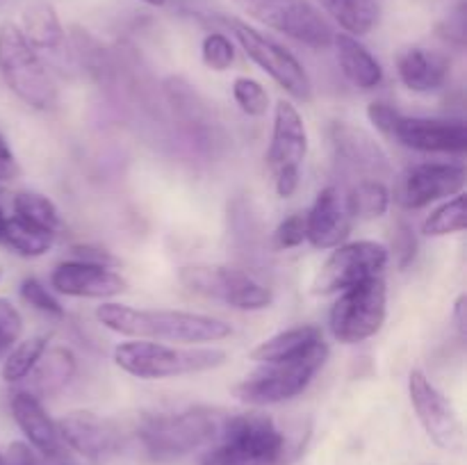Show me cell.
I'll list each match as a JSON object with an SVG mask.
<instances>
[{
	"mask_svg": "<svg viewBox=\"0 0 467 465\" xmlns=\"http://www.w3.org/2000/svg\"><path fill=\"white\" fill-rule=\"evenodd\" d=\"M96 319L119 336L149 342L203 345L233 336L231 324L201 313L167 308H137V305L105 301L96 308Z\"/></svg>",
	"mask_w": 467,
	"mask_h": 465,
	"instance_id": "cell-1",
	"label": "cell"
},
{
	"mask_svg": "<svg viewBox=\"0 0 467 465\" xmlns=\"http://www.w3.org/2000/svg\"><path fill=\"white\" fill-rule=\"evenodd\" d=\"M217 445L210 447L201 465H287V436L265 413H228Z\"/></svg>",
	"mask_w": 467,
	"mask_h": 465,
	"instance_id": "cell-2",
	"label": "cell"
},
{
	"mask_svg": "<svg viewBox=\"0 0 467 465\" xmlns=\"http://www.w3.org/2000/svg\"><path fill=\"white\" fill-rule=\"evenodd\" d=\"M226 410L213 406H190L173 413L141 418L137 427L141 447L155 460H173L194 450L213 445L226 422Z\"/></svg>",
	"mask_w": 467,
	"mask_h": 465,
	"instance_id": "cell-3",
	"label": "cell"
},
{
	"mask_svg": "<svg viewBox=\"0 0 467 465\" xmlns=\"http://www.w3.org/2000/svg\"><path fill=\"white\" fill-rule=\"evenodd\" d=\"M228 354L217 346L160 345L149 340L121 342L114 346V363L130 377L144 381L190 377L222 367Z\"/></svg>",
	"mask_w": 467,
	"mask_h": 465,
	"instance_id": "cell-4",
	"label": "cell"
},
{
	"mask_svg": "<svg viewBox=\"0 0 467 465\" xmlns=\"http://www.w3.org/2000/svg\"><path fill=\"white\" fill-rule=\"evenodd\" d=\"M0 76L9 91L32 109L48 112L57 105L59 89L48 67L14 21L0 23Z\"/></svg>",
	"mask_w": 467,
	"mask_h": 465,
	"instance_id": "cell-5",
	"label": "cell"
},
{
	"mask_svg": "<svg viewBox=\"0 0 467 465\" xmlns=\"http://www.w3.org/2000/svg\"><path fill=\"white\" fill-rule=\"evenodd\" d=\"M328 358V345L322 342L315 349L295 358L258 363V369L246 374L233 386V397L249 406H274L304 395Z\"/></svg>",
	"mask_w": 467,
	"mask_h": 465,
	"instance_id": "cell-6",
	"label": "cell"
},
{
	"mask_svg": "<svg viewBox=\"0 0 467 465\" xmlns=\"http://www.w3.org/2000/svg\"><path fill=\"white\" fill-rule=\"evenodd\" d=\"M217 21H222L233 32V36H235L240 48L246 53V57L254 64H258L292 98L304 100V103L313 98V82H310L308 71H306L304 64L296 59V55L290 48H285L276 39L263 35L254 26L240 21V18L219 16Z\"/></svg>",
	"mask_w": 467,
	"mask_h": 465,
	"instance_id": "cell-7",
	"label": "cell"
},
{
	"mask_svg": "<svg viewBox=\"0 0 467 465\" xmlns=\"http://www.w3.org/2000/svg\"><path fill=\"white\" fill-rule=\"evenodd\" d=\"M388 290L383 278L340 292V299L328 313V328L342 345H358L377 336L386 324Z\"/></svg>",
	"mask_w": 467,
	"mask_h": 465,
	"instance_id": "cell-8",
	"label": "cell"
},
{
	"mask_svg": "<svg viewBox=\"0 0 467 465\" xmlns=\"http://www.w3.org/2000/svg\"><path fill=\"white\" fill-rule=\"evenodd\" d=\"M178 281L190 292L208 299L222 301L235 310H265L272 305L274 294L269 287L255 281L240 269L219 267V264H190L178 272Z\"/></svg>",
	"mask_w": 467,
	"mask_h": 465,
	"instance_id": "cell-9",
	"label": "cell"
},
{
	"mask_svg": "<svg viewBox=\"0 0 467 465\" xmlns=\"http://www.w3.org/2000/svg\"><path fill=\"white\" fill-rule=\"evenodd\" d=\"M255 21L272 30L310 46L328 48L333 44V27L310 0H231Z\"/></svg>",
	"mask_w": 467,
	"mask_h": 465,
	"instance_id": "cell-10",
	"label": "cell"
},
{
	"mask_svg": "<svg viewBox=\"0 0 467 465\" xmlns=\"http://www.w3.org/2000/svg\"><path fill=\"white\" fill-rule=\"evenodd\" d=\"M388 263H390V249L381 242L358 240L340 244L313 278L310 290L319 296L345 292L372 278H381Z\"/></svg>",
	"mask_w": 467,
	"mask_h": 465,
	"instance_id": "cell-11",
	"label": "cell"
},
{
	"mask_svg": "<svg viewBox=\"0 0 467 465\" xmlns=\"http://www.w3.org/2000/svg\"><path fill=\"white\" fill-rule=\"evenodd\" d=\"M409 397L420 424L433 445L445 451L463 450L465 433L459 413L422 369H413L409 374Z\"/></svg>",
	"mask_w": 467,
	"mask_h": 465,
	"instance_id": "cell-12",
	"label": "cell"
},
{
	"mask_svg": "<svg viewBox=\"0 0 467 465\" xmlns=\"http://www.w3.org/2000/svg\"><path fill=\"white\" fill-rule=\"evenodd\" d=\"M397 144L420 153L461 155L467 150V126L463 119H429L397 114L390 135Z\"/></svg>",
	"mask_w": 467,
	"mask_h": 465,
	"instance_id": "cell-13",
	"label": "cell"
},
{
	"mask_svg": "<svg viewBox=\"0 0 467 465\" xmlns=\"http://www.w3.org/2000/svg\"><path fill=\"white\" fill-rule=\"evenodd\" d=\"M57 431L68 450L78 451L89 460H103L121 451V427L114 419L103 418L91 410H71L57 419Z\"/></svg>",
	"mask_w": 467,
	"mask_h": 465,
	"instance_id": "cell-14",
	"label": "cell"
},
{
	"mask_svg": "<svg viewBox=\"0 0 467 465\" xmlns=\"http://www.w3.org/2000/svg\"><path fill=\"white\" fill-rule=\"evenodd\" d=\"M465 187V169L451 162H424L415 164L401 176L395 199L401 208L420 210L433 201L447 199Z\"/></svg>",
	"mask_w": 467,
	"mask_h": 465,
	"instance_id": "cell-15",
	"label": "cell"
},
{
	"mask_svg": "<svg viewBox=\"0 0 467 465\" xmlns=\"http://www.w3.org/2000/svg\"><path fill=\"white\" fill-rule=\"evenodd\" d=\"M50 287L57 294L78 296V299H112L128 290V283L121 274L112 272L103 264L67 260L59 263L50 274Z\"/></svg>",
	"mask_w": 467,
	"mask_h": 465,
	"instance_id": "cell-16",
	"label": "cell"
},
{
	"mask_svg": "<svg viewBox=\"0 0 467 465\" xmlns=\"http://www.w3.org/2000/svg\"><path fill=\"white\" fill-rule=\"evenodd\" d=\"M306 155H308V130H306L304 119L290 100H278L274 109L272 144L267 150L269 171L274 176L287 169L299 171Z\"/></svg>",
	"mask_w": 467,
	"mask_h": 465,
	"instance_id": "cell-17",
	"label": "cell"
},
{
	"mask_svg": "<svg viewBox=\"0 0 467 465\" xmlns=\"http://www.w3.org/2000/svg\"><path fill=\"white\" fill-rule=\"evenodd\" d=\"M328 137H331L336 155L347 167L356 169L360 173H368L374 181L381 176H390L392 167L388 153L379 144L377 137L369 135L368 130L354 126V123L336 121L328 128Z\"/></svg>",
	"mask_w": 467,
	"mask_h": 465,
	"instance_id": "cell-18",
	"label": "cell"
},
{
	"mask_svg": "<svg viewBox=\"0 0 467 465\" xmlns=\"http://www.w3.org/2000/svg\"><path fill=\"white\" fill-rule=\"evenodd\" d=\"M351 214L345 196L333 185L324 187L306 214V240L315 249H336L345 244L351 232Z\"/></svg>",
	"mask_w": 467,
	"mask_h": 465,
	"instance_id": "cell-19",
	"label": "cell"
},
{
	"mask_svg": "<svg viewBox=\"0 0 467 465\" xmlns=\"http://www.w3.org/2000/svg\"><path fill=\"white\" fill-rule=\"evenodd\" d=\"M12 418L32 450L39 451L46 459H62L67 445L62 442L57 431V422L46 413L39 397L27 390H16L9 399Z\"/></svg>",
	"mask_w": 467,
	"mask_h": 465,
	"instance_id": "cell-20",
	"label": "cell"
},
{
	"mask_svg": "<svg viewBox=\"0 0 467 465\" xmlns=\"http://www.w3.org/2000/svg\"><path fill=\"white\" fill-rule=\"evenodd\" d=\"M397 76L406 89L415 94H431L441 89L450 78V59L438 50L410 46L397 57Z\"/></svg>",
	"mask_w": 467,
	"mask_h": 465,
	"instance_id": "cell-21",
	"label": "cell"
},
{
	"mask_svg": "<svg viewBox=\"0 0 467 465\" xmlns=\"http://www.w3.org/2000/svg\"><path fill=\"white\" fill-rule=\"evenodd\" d=\"M333 48H336L337 64L351 85L358 89H377L383 82V67L368 48L358 41V36H351L347 32L333 35Z\"/></svg>",
	"mask_w": 467,
	"mask_h": 465,
	"instance_id": "cell-22",
	"label": "cell"
},
{
	"mask_svg": "<svg viewBox=\"0 0 467 465\" xmlns=\"http://www.w3.org/2000/svg\"><path fill=\"white\" fill-rule=\"evenodd\" d=\"M78 372V360L73 356L71 349L67 346H53L41 354V358L36 360V365L32 367V372L26 378H30V388L27 392H32L35 397H50L57 395L59 390L71 383V378Z\"/></svg>",
	"mask_w": 467,
	"mask_h": 465,
	"instance_id": "cell-23",
	"label": "cell"
},
{
	"mask_svg": "<svg viewBox=\"0 0 467 465\" xmlns=\"http://www.w3.org/2000/svg\"><path fill=\"white\" fill-rule=\"evenodd\" d=\"M322 342L327 340H324V331L317 324H301V326L287 328V331H281L260 342L251 351V360H255V363H274V360L295 358V356L315 349Z\"/></svg>",
	"mask_w": 467,
	"mask_h": 465,
	"instance_id": "cell-24",
	"label": "cell"
},
{
	"mask_svg": "<svg viewBox=\"0 0 467 465\" xmlns=\"http://www.w3.org/2000/svg\"><path fill=\"white\" fill-rule=\"evenodd\" d=\"M23 36L27 44L36 50H46V53H55L67 41V32H64L62 21L57 16V9L50 3H35L23 12L21 23Z\"/></svg>",
	"mask_w": 467,
	"mask_h": 465,
	"instance_id": "cell-25",
	"label": "cell"
},
{
	"mask_svg": "<svg viewBox=\"0 0 467 465\" xmlns=\"http://www.w3.org/2000/svg\"><path fill=\"white\" fill-rule=\"evenodd\" d=\"M324 12L351 36H363L379 23V5L374 0H317Z\"/></svg>",
	"mask_w": 467,
	"mask_h": 465,
	"instance_id": "cell-26",
	"label": "cell"
},
{
	"mask_svg": "<svg viewBox=\"0 0 467 465\" xmlns=\"http://www.w3.org/2000/svg\"><path fill=\"white\" fill-rule=\"evenodd\" d=\"M167 91L169 103L176 109L178 119H181L185 126H190L194 132H203L213 128V119H210V108L203 98H201L199 91L192 85H187L182 78H171L164 85Z\"/></svg>",
	"mask_w": 467,
	"mask_h": 465,
	"instance_id": "cell-27",
	"label": "cell"
},
{
	"mask_svg": "<svg viewBox=\"0 0 467 465\" xmlns=\"http://www.w3.org/2000/svg\"><path fill=\"white\" fill-rule=\"evenodd\" d=\"M3 242L14 251V253L23 255V258H39V255L48 253L50 251V246H53L55 242V232L35 226V223L12 214V217H7V222H5Z\"/></svg>",
	"mask_w": 467,
	"mask_h": 465,
	"instance_id": "cell-28",
	"label": "cell"
},
{
	"mask_svg": "<svg viewBox=\"0 0 467 465\" xmlns=\"http://www.w3.org/2000/svg\"><path fill=\"white\" fill-rule=\"evenodd\" d=\"M390 191L383 185L381 181H360L354 190L349 191V196H345L347 210H349L351 217L358 219H379L388 212L390 208Z\"/></svg>",
	"mask_w": 467,
	"mask_h": 465,
	"instance_id": "cell-29",
	"label": "cell"
},
{
	"mask_svg": "<svg viewBox=\"0 0 467 465\" xmlns=\"http://www.w3.org/2000/svg\"><path fill=\"white\" fill-rule=\"evenodd\" d=\"M14 214L35 223V226L55 232V235L64 228L57 205L48 196L39 194V191H18L14 196Z\"/></svg>",
	"mask_w": 467,
	"mask_h": 465,
	"instance_id": "cell-30",
	"label": "cell"
},
{
	"mask_svg": "<svg viewBox=\"0 0 467 465\" xmlns=\"http://www.w3.org/2000/svg\"><path fill=\"white\" fill-rule=\"evenodd\" d=\"M48 346V337L46 336H32L27 340L16 342L12 349L7 351V356L3 358V378L7 383H18L32 372V367L36 365V360L41 358V354Z\"/></svg>",
	"mask_w": 467,
	"mask_h": 465,
	"instance_id": "cell-31",
	"label": "cell"
},
{
	"mask_svg": "<svg viewBox=\"0 0 467 465\" xmlns=\"http://www.w3.org/2000/svg\"><path fill=\"white\" fill-rule=\"evenodd\" d=\"M467 226V212H465V194L459 191L454 199L445 201L438 205L422 223V232L429 237H445L454 235V232H463Z\"/></svg>",
	"mask_w": 467,
	"mask_h": 465,
	"instance_id": "cell-32",
	"label": "cell"
},
{
	"mask_svg": "<svg viewBox=\"0 0 467 465\" xmlns=\"http://www.w3.org/2000/svg\"><path fill=\"white\" fill-rule=\"evenodd\" d=\"M233 98L240 109L249 117H265L269 109V94L258 80L246 76H237L233 80Z\"/></svg>",
	"mask_w": 467,
	"mask_h": 465,
	"instance_id": "cell-33",
	"label": "cell"
},
{
	"mask_svg": "<svg viewBox=\"0 0 467 465\" xmlns=\"http://www.w3.org/2000/svg\"><path fill=\"white\" fill-rule=\"evenodd\" d=\"M201 57L210 71H228L231 64L235 62V46L223 32L214 30L205 35L203 44H201Z\"/></svg>",
	"mask_w": 467,
	"mask_h": 465,
	"instance_id": "cell-34",
	"label": "cell"
},
{
	"mask_svg": "<svg viewBox=\"0 0 467 465\" xmlns=\"http://www.w3.org/2000/svg\"><path fill=\"white\" fill-rule=\"evenodd\" d=\"M18 292H21V299L26 301L27 305H32L35 310H39V313L50 315V317H64L62 304L55 299L53 292H50L39 278H26V281L21 283V287H18Z\"/></svg>",
	"mask_w": 467,
	"mask_h": 465,
	"instance_id": "cell-35",
	"label": "cell"
},
{
	"mask_svg": "<svg viewBox=\"0 0 467 465\" xmlns=\"http://www.w3.org/2000/svg\"><path fill=\"white\" fill-rule=\"evenodd\" d=\"M23 317L16 305L9 299L0 296V363L7 356V351L21 340Z\"/></svg>",
	"mask_w": 467,
	"mask_h": 465,
	"instance_id": "cell-36",
	"label": "cell"
},
{
	"mask_svg": "<svg viewBox=\"0 0 467 465\" xmlns=\"http://www.w3.org/2000/svg\"><path fill=\"white\" fill-rule=\"evenodd\" d=\"M274 242L278 249H296L306 242V214H290L274 231Z\"/></svg>",
	"mask_w": 467,
	"mask_h": 465,
	"instance_id": "cell-37",
	"label": "cell"
},
{
	"mask_svg": "<svg viewBox=\"0 0 467 465\" xmlns=\"http://www.w3.org/2000/svg\"><path fill=\"white\" fill-rule=\"evenodd\" d=\"M392 249H395L397 264H400L401 269L409 267L415 258V249H418V240H415V235H413V228L406 226V223H401L395 232Z\"/></svg>",
	"mask_w": 467,
	"mask_h": 465,
	"instance_id": "cell-38",
	"label": "cell"
},
{
	"mask_svg": "<svg viewBox=\"0 0 467 465\" xmlns=\"http://www.w3.org/2000/svg\"><path fill=\"white\" fill-rule=\"evenodd\" d=\"M71 255H73V260H80V263L103 264V267H109V264L117 263V258H114L109 251L99 249V246H91V244L71 246Z\"/></svg>",
	"mask_w": 467,
	"mask_h": 465,
	"instance_id": "cell-39",
	"label": "cell"
},
{
	"mask_svg": "<svg viewBox=\"0 0 467 465\" xmlns=\"http://www.w3.org/2000/svg\"><path fill=\"white\" fill-rule=\"evenodd\" d=\"M397 114L400 112L388 103H372L368 108V119L372 121V126L377 128V130H381L386 137L390 135V128L392 123H395Z\"/></svg>",
	"mask_w": 467,
	"mask_h": 465,
	"instance_id": "cell-40",
	"label": "cell"
},
{
	"mask_svg": "<svg viewBox=\"0 0 467 465\" xmlns=\"http://www.w3.org/2000/svg\"><path fill=\"white\" fill-rule=\"evenodd\" d=\"M18 176H21V167H18L16 158L9 149L7 140L0 135V182H12Z\"/></svg>",
	"mask_w": 467,
	"mask_h": 465,
	"instance_id": "cell-41",
	"label": "cell"
},
{
	"mask_svg": "<svg viewBox=\"0 0 467 465\" xmlns=\"http://www.w3.org/2000/svg\"><path fill=\"white\" fill-rule=\"evenodd\" d=\"M5 465H39L36 456L32 454L30 445L26 442H12L5 456Z\"/></svg>",
	"mask_w": 467,
	"mask_h": 465,
	"instance_id": "cell-42",
	"label": "cell"
},
{
	"mask_svg": "<svg viewBox=\"0 0 467 465\" xmlns=\"http://www.w3.org/2000/svg\"><path fill=\"white\" fill-rule=\"evenodd\" d=\"M274 187H276V194L281 196V199H290L296 191V187H299V171H295V169L278 171L276 176H274Z\"/></svg>",
	"mask_w": 467,
	"mask_h": 465,
	"instance_id": "cell-43",
	"label": "cell"
},
{
	"mask_svg": "<svg viewBox=\"0 0 467 465\" xmlns=\"http://www.w3.org/2000/svg\"><path fill=\"white\" fill-rule=\"evenodd\" d=\"M454 319H456V328H459V333L461 336H465V294H461L459 299H456Z\"/></svg>",
	"mask_w": 467,
	"mask_h": 465,
	"instance_id": "cell-44",
	"label": "cell"
},
{
	"mask_svg": "<svg viewBox=\"0 0 467 465\" xmlns=\"http://www.w3.org/2000/svg\"><path fill=\"white\" fill-rule=\"evenodd\" d=\"M141 3L150 5V7H164V5H167L169 0H141Z\"/></svg>",
	"mask_w": 467,
	"mask_h": 465,
	"instance_id": "cell-45",
	"label": "cell"
},
{
	"mask_svg": "<svg viewBox=\"0 0 467 465\" xmlns=\"http://www.w3.org/2000/svg\"><path fill=\"white\" fill-rule=\"evenodd\" d=\"M5 222H7V217H5V212L0 210V242H3V232H5Z\"/></svg>",
	"mask_w": 467,
	"mask_h": 465,
	"instance_id": "cell-46",
	"label": "cell"
},
{
	"mask_svg": "<svg viewBox=\"0 0 467 465\" xmlns=\"http://www.w3.org/2000/svg\"><path fill=\"white\" fill-rule=\"evenodd\" d=\"M0 465H5V456L3 454H0Z\"/></svg>",
	"mask_w": 467,
	"mask_h": 465,
	"instance_id": "cell-47",
	"label": "cell"
},
{
	"mask_svg": "<svg viewBox=\"0 0 467 465\" xmlns=\"http://www.w3.org/2000/svg\"><path fill=\"white\" fill-rule=\"evenodd\" d=\"M0 281H3V267H0Z\"/></svg>",
	"mask_w": 467,
	"mask_h": 465,
	"instance_id": "cell-48",
	"label": "cell"
},
{
	"mask_svg": "<svg viewBox=\"0 0 467 465\" xmlns=\"http://www.w3.org/2000/svg\"><path fill=\"white\" fill-rule=\"evenodd\" d=\"M374 3H377V0H374Z\"/></svg>",
	"mask_w": 467,
	"mask_h": 465,
	"instance_id": "cell-49",
	"label": "cell"
}]
</instances>
